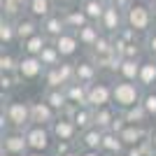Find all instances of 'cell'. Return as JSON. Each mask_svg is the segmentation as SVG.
I'll use <instances>...</instances> for the list:
<instances>
[{
	"mask_svg": "<svg viewBox=\"0 0 156 156\" xmlns=\"http://www.w3.org/2000/svg\"><path fill=\"white\" fill-rule=\"evenodd\" d=\"M21 84L19 72H0V93H12Z\"/></svg>",
	"mask_w": 156,
	"mask_h": 156,
	"instance_id": "e575fe53",
	"label": "cell"
},
{
	"mask_svg": "<svg viewBox=\"0 0 156 156\" xmlns=\"http://www.w3.org/2000/svg\"><path fill=\"white\" fill-rule=\"evenodd\" d=\"M124 16H126V26L135 28V30L142 33V35H147V33L156 26V19H154V14H151L149 2H133L124 12Z\"/></svg>",
	"mask_w": 156,
	"mask_h": 156,
	"instance_id": "7a4b0ae2",
	"label": "cell"
},
{
	"mask_svg": "<svg viewBox=\"0 0 156 156\" xmlns=\"http://www.w3.org/2000/svg\"><path fill=\"white\" fill-rule=\"evenodd\" d=\"M49 42H51V40H49L44 33L40 30L37 35H33V37L19 42V44H21V54H28V56H40V54H42V49H44Z\"/></svg>",
	"mask_w": 156,
	"mask_h": 156,
	"instance_id": "cb8c5ba5",
	"label": "cell"
},
{
	"mask_svg": "<svg viewBox=\"0 0 156 156\" xmlns=\"http://www.w3.org/2000/svg\"><path fill=\"white\" fill-rule=\"evenodd\" d=\"M44 86H56V89H65V86L75 82V63L65 58L63 63L54 65V68H47L44 77H42Z\"/></svg>",
	"mask_w": 156,
	"mask_h": 156,
	"instance_id": "5b68a950",
	"label": "cell"
},
{
	"mask_svg": "<svg viewBox=\"0 0 156 156\" xmlns=\"http://www.w3.org/2000/svg\"><path fill=\"white\" fill-rule=\"evenodd\" d=\"M44 63L40 61V56H28V54H21L19 58V77L23 82H37V79L44 77Z\"/></svg>",
	"mask_w": 156,
	"mask_h": 156,
	"instance_id": "ba28073f",
	"label": "cell"
},
{
	"mask_svg": "<svg viewBox=\"0 0 156 156\" xmlns=\"http://www.w3.org/2000/svg\"><path fill=\"white\" fill-rule=\"evenodd\" d=\"M79 144L77 140H54V147H51V156H68L72 151H77Z\"/></svg>",
	"mask_w": 156,
	"mask_h": 156,
	"instance_id": "d590c367",
	"label": "cell"
},
{
	"mask_svg": "<svg viewBox=\"0 0 156 156\" xmlns=\"http://www.w3.org/2000/svg\"><path fill=\"white\" fill-rule=\"evenodd\" d=\"M79 5H82V9L86 12V16H89L93 23H100L105 9H107V5H110V0H82Z\"/></svg>",
	"mask_w": 156,
	"mask_h": 156,
	"instance_id": "f546056e",
	"label": "cell"
},
{
	"mask_svg": "<svg viewBox=\"0 0 156 156\" xmlns=\"http://www.w3.org/2000/svg\"><path fill=\"white\" fill-rule=\"evenodd\" d=\"M82 156H105L100 149H82Z\"/></svg>",
	"mask_w": 156,
	"mask_h": 156,
	"instance_id": "ee69618b",
	"label": "cell"
},
{
	"mask_svg": "<svg viewBox=\"0 0 156 156\" xmlns=\"http://www.w3.org/2000/svg\"><path fill=\"white\" fill-rule=\"evenodd\" d=\"M100 151H103L105 156H119V154H124V151H126V144H124V140H121L119 133H114V130H105Z\"/></svg>",
	"mask_w": 156,
	"mask_h": 156,
	"instance_id": "603a6c76",
	"label": "cell"
},
{
	"mask_svg": "<svg viewBox=\"0 0 156 156\" xmlns=\"http://www.w3.org/2000/svg\"><path fill=\"white\" fill-rule=\"evenodd\" d=\"M140 65H142V58H121V65H119V72H117L114 79L137 82V77H140Z\"/></svg>",
	"mask_w": 156,
	"mask_h": 156,
	"instance_id": "d4e9b609",
	"label": "cell"
},
{
	"mask_svg": "<svg viewBox=\"0 0 156 156\" xmlns=\"http://www.w3.org/2000/svg\"><path fill=\"white\" fill-rule=\"evenodd\" d=\"M98 77H103V75H100L98 65L93 63L91 58H84V61H77V63H75V79H77V82L89 86V84H93Z\"/></svg>",
	"mask_w": 156,
	"mask_h": 156,
	"instance_id": "5bb4252c",
	"label": "cell"
},
{
	"mask_svg": "<svg viewBox=\"0 0 156 156\" xmlns=\"http://www.w3.org/2000/svg\"><path fill=\"white\" fill-rule=\"evenodd\" d=\"M40 30L44 33L49 40H56V37H61L65 30H70V28L65 23V14L61 12V9H56V12H51L49 16H44V19L40 21Z\"/></svg>",
	"mask_w": 156,
	"mask_h": 156,
	"instance_id": "30bf717a",
	"label": "cell"
},
{
	"mask_svg": "<svg viewBox=\"0 0 156 156\" xmlns=\"http://www.w3.org/2000/svg\"><path fill=\"white\" fill-rule=\"evenodd\" d=\"M0 112H5L7 121H9V128L16 130H26L33 124L30 119V103H21V100H9V103H2Z\"/></svg>",
	"mask_w": 156,
	"mask_h": 156,
	"instance_id": "3957f363",
	"label": "cell"
},
{
	"mask_svg": "<svg viewBox=\"0 0 156 156\" xmlns=\"http://www.w3.org/2000/svg\"><path fill=\"white\" fill-rule=\"evenodd\" d=\"M42 98H44V100L51 105V107L58 112V114H63L65 107L70 105L65 89H56V86H44V91H42Z\"/></svg>",
	"mask_w": 156,
	"mask_h": 156,
	"instance_id": "ffe728a7",
	"label": "cell"
},
{
	"mask_svg": "<svg viewBox=\"0 0 156 156\" xmlns=\"http://www.w3.org/2000/svg\"><path fill=\"white\" fill-rule=\"evenodd\" d=\"M21 2H23V5H26V2H28V0H21Z\"/></svg>",
	"mask_w": 156,
	"mask_h": 156,
	"instance_id": "816d5d0a",
	"label": "cell"
},
{
	"mask_svg": "<svg viewBox=\"0 0 156 156\" xmlns=\"http://www.w3.org/2000/svg\"><path fill=\"white\" fill-rule=\"evenodd\" d=\"M128 126V121H126V117H124V112H119V117L112 121V128L110 130H114V133H121V130Z\"/></svg>",
	"mask_w": 156,
	"mask_h": 156,
	"instance_id": "ab89813d",
	"label": "cell"
},
{
	"mask_svg": "<svg viewBox=\"0 0 156 156\" xmlns=\"http://www.w3.org/2000/svg\"><path fill=\"white\" fill-rule=\"evenodd\" d=\"M154 124H156V121H154Z\"/></svg>",
	"mask_w": 156,
	"mask_h": 156,
	"instance_id": "11a10c76",
	"label": "cell"
},
{
	"mask_svg": "<svg viewBox=\"0 0 156 156\" xmlns=\"http://www.w3.org/2000/svg\"><path fill=\"white\" fill-rule=\"evenodd\" d=\"M26 140L33 151H51V147H54V135H51L49 126L30 124L26 128Z\"/></svg>",
	"mask_w": 156,
	"mask_h": 156,
	"instance_id": "8992f818",
	"label": "cell"
},
{
	"mask_svg": "<svg viewBox=\"0 0 156 156\" xmlns=\"http://www.w3.org/2000/svg\"><path fill=\"white\" fill-rule=\"evenodd\" d=\"M40 61L44 63V68H54V65H58V63H63V56H61V51H58V47L54 44V42H49V44L42 49V54H40Z\"/></svg>",
	"mask_w": 156,
	"mask_h": 156,
	"instance_id": "836d02e7",
	"label": "cell"
},
{
	"mask_svg": "<svg viewBox=\"0 0 156 156\" xmlns=\"http://www.w3.org/2000/svg\"><path fill=\"white\" fill-rule=\"evenodd\" d=\"M68 156H82V149H77V151H72V154H68Z\"/></svg>",
	"mask_w": 156,
	"mask_h": 156,
	"instance_id": "c3c4849f",
	"label": "cell"
},
{
	"mask_svg": "<svg viewBox=\"0 0 156 156\" xmlns=\"http://www.w3.org/2000/svg\"><path fill=\"white\" fill-rule=\"evenodd\" d=\"M124 26H126L124 9H119L114 2H110L107 9H105V14H103V19H100V28H103V33H107V35H117Z\"/></svg>",
	"mask_w": 156,
	"mask_h": 156,
	"instance_id": "9c48e42d",
	"label": "cell"
},
{
	"mask_svg": "<svg viewBox=\"0 0 156 156\" xmlns=\"http://www.w3.org/2000/svg\"><path fill=\"white\" fill-rule=\"evenodd\" d=\"M70 119L75 121V126L82 130H86L89 126H93V107L91 105H75V110H72Z\"/></svg>",
	"mask_w": 156,
	"mask_h": 156,
	"instance_id": "484cf974",
	"label": "cell"
},
{
	"mask_svg": "<svg viewBox=\"0 0 156 156\" xmlns=\"http://www.w3.org/2000/svg\"><path fill=\"white\" fill-rule=\"evenodd\" d=\"M0 156H16V154H0Z\"/></svg>",
	"mask_w": 156,
	"mask_h": 156,
	"instance_id": "681fc988",
	"label": "cell"
},
{
	"mask_svg": "<svg viewBox=\"0 0 156 156\" xmlns=\"http://www.w3.org/2000/svg\"><path fill=\"white\" fill-rule=\"evenodd\" d=\"M65 93H68V100L72 105H89V86L77 82V79L65 86Z\"/></svg>",
	"mask_w": 156,
	"mask_h": 156,
	"instance_id": "f1b7e54d",
	"label": "cell"
},
{
	"mask_svg": "<svg viewBox=\"0 0 156 156\" xmlns=\"http://www.w3.org/2000/svg\"><path fill=\"white\" fill-rule=\"evenodd\" d=\"M112 84H114V79L107 77H98L93 84H89V105L91 107L112 105Z\"/></svg>",
	"mask_w": 156,
	"mask_h": 156,
	"instance_id": "52a82bcc",
	"label": "cell"
},
{
	"mask_svg": "<svg viewBox=\"0 0 156 156\" xmlns=\"http://www.w3.org/2000/svg\"><path fill=\"white\" fill-rule=\"evenodd\" d=\"M103 135H105L103 128H98V126H89V128L82 130L79 137H77L79 149H100V144H103Z\"/></svg>",
	"mask_w": 156,
	"mask_h": 156,
	"instance_id": "9a60e30c",
	"label": "cell"
},
{
	"mask_svg": "<svg viewBox=\"0 0 156 156\" xmlns=\"http://www.w3.org/2000/svg\"><path fill=\"white\" fill-rule=\"evenodd\" d=\"M144 89L137 82H126V79H114L112 84V105L117 110H130L137 103H142Z\"/></svg>",
	"mask_w": 156,
	"mask_h": 156,
	"instance_id": "6da1fadb",
	"label": "cell"
},
{
	"mask_svg": "<svg viewBox=\"0 0 156 156\" xmlns=\"http://www.w3.org/2000/svg\"><path fill=\"white\" fill-rule=\"evenodd\" d=\"M144 2H149V5H151V2H156V0H144Z\"/></svg>",
	"mask_w": 156,
	"mask_h": 156,
	"instance_id": "f907efd6",
	"label": "cell"
},
{
	"mask_svg": "<svg viewBox=\"0 0 156 156\" xmlns=\"http://www.w3.org/2000/svg\"><path fill=\"white\" fill-rule=\"evenodd\" d=\"M149 7H151V14H154V19H156V2H151Z\"/></svg>",
	"mask_w": 156,
	"mask_h": 156,
	"instance_id": "7dc6e473",
	"label": "cell"
},
{
	"mask_svg": "<svg viewBox=\"0 0 156 156\" xmlns=\"http://www.w3.org/2000/svg\"><path fill=\"white\" fill-rule=\"evenodd\" d=\"M77 2H82V0H77Z\"/></svg>",
	"mask_w": 156,
	"mask_h": 156,
	"instance_id": "f5cc1de1",
	"label": "cell"
},
{
	"mask_svg": "<svg viewBox=\"0 0 156 156\" xmlns=\"http://www.w3.org/2000/svg\"><path fill=\"white\" fill-rule=\"evenodd\" d=\"M124 117L128 124H135V126H147L151 121V117L147 114V110L142 107V103H137L135 107H130V110H124Z\"/></svg>",
	"mask_w": 156,
	"mask_h": 156,
	"instance_id": "d6a6232c",
	"label": "cell"
},
{
	"mask_svg": "<svg viewBox=\"0 0 156 156\" xmlns=\"http://www.w3.org/2000/svg\"><path fill=\"white\" fill-rule=\"evenodd\" d=\"M121 140H124L126 147H135V144H142L147 137H149V126H135V124H128L121 133Z\"/></svg>",
	"mask_w": 156,
	"mask_h": 156,
	"instance_id": "d6986e66",
	"label": "cell"
},
{
	"mask_svg": "<svg viewBox=\"0 0 156 156\" xmlns=\"http://www.w3.org/2000/svg\"><path fill=\"white\" fill-rule=\"evenodd\" d=\"M137 84L142 86L144 91H151V89H156V58H149V56H147V58H142Z\"/></svg>",
	"mask_w": 156,
	"mask_h": 156,
	"instance_id": "ac0fdd59",
	"label": "cell"
},
{
	"mask_svg": "<svg viewBox=\"0 0 156 156\" xmlns=\"http://www.w3.org/2000/svg\"><path fill=\"white\" fill-rule=\"evenodd\" d=\"M30 151L26 140V130H16L9 128L5 133H0V154H16V156H26Z\"/></svg>",
	"mask_w": 156,
	"mask_h": 156,
	"instance_id": "277c9868",
	"label": "cell"
},
{
	"mask_svg": "<svg viewBox=\"0 0 156 156\" xmlns=\"http://www.w3.org/2000/svg\"><path fill=\"white\" fill-rule=\"evenodd\" d=\"M89 58L91 61H98V58H105V56H110V54H117L114 51V35H107V33H103L100 37H98V42L89 49Z\"/></svg>",
	"mask_w": 156,
	"mask_h": 156,
	"instance_id": "7402d4cb",
	"label": "cell"
},
{
	"mask_svg": "<svg viewBox=\"0 0 156 156\" xmlns=\"http://www.w3.org/2000/svg\"><path fill=\"white\" fill-rule=\"evenodd\" d=\"M26 156H51V154H49V151H33V149H30Z\"/></svg>",
	"mask_w": 156,
	"mask_h": 156,
	"instance_id": "bcb514c9",
	"label": "cell"
},
{
	"mask_svg": "<svg viewBox=\"0 0 156 156\" xmlns=\"http://www.w3.org/2000/svg\"><path fill=\"white\" fill-rule=\"evenodd\" d=\"M51 42L58 47V51H61L63 58H72V56L79 51V47H82V42H79V37H77V33H75V30H65L61 37L51 40Z\"/></svg>",
	"mask_w": 156,
	"mask_h": 156,
	"instance_id": "4fadbf2b",
	"label": "cell"
},
{
	"mask_svg": "<svg viewBox=\"0 0 156 156\" xmlns=\"http://www.w3.org/2000/svg\"><path fill=\"white\" fill-rule=\"evenodd\" d=\"M16 70H19V58L2 49V54H0V72H16Z\"/></svg>",
	"mask_w": 156,
	"mask_h": 156,
	"instance_id": "8d00e7d4",
	"label": "cell"
},
{
	"mask_svg": "<svg viewBox=\"0 0 156 156\" xmlns=\"http://www.w3.org/2000/svg\"><path fill=\"white\" fill-rule=\"evenodd\" d=\"M14 23H16V37H19V42H23V40H28V37H33V35L40 33V19L30 16L28 12L23 16H19Z\"/></svg>",
	"mask_w": 156,
	"mask_h": 156,
	"instance_id": "2e32d148",
	"label": "cell"
},
{
	"mask_svg": "<svg viewBox=\"0 0 156 156\" xmlns=\"http://www.w3.org/2000/svg\"><path fill=\"white\" fill-rule=\"evenodd\" d=\"M103 35V28H100V23H89V26H84V28H79L77 30V37H79V42H82V49H91L93 44L98 42V37Z\"/></svg>",
	"mask_w": 156,
	"mask_h": 156,
	"instance_id": "4316f807",
	"label": "cell"
},
{
	"mask_svg": "<svg viewBox=\"0 0 156 156\" xmlns=\"http://www.w3.org/2000/svg\"><path fill=\"white\" fill-rule=\"evenodd\" d=\"M75 2H77V0H54V7L63 12V9H68V7H72V5H75Z\"/></svg>",
	"mask_w": 156,
	"mask_h": 156,
	"instance_id": "b9f144b4",
	"label": "cell"
},
{
	"mask_svg": "<svg viewBox=\"0 0 156 156\" xmlns=\"http://www.w3.org/2000/svg\"><path fill=\"white\" fill-rule=\"evenodd\" d=\"M119 112L114 105H103V107H93V126L103 130H110L112 128V121L119 117Z\"/></svg>",
	"mask_w": 156,
	"mask_h": 156,
	"instance_id": "e0dca14e",
	"label": "cell"
},
{
	"mask_svg": "<svg viewBox=\"0 0 156 156\" xmlns=\"http://www.w3.org/2000/svg\"><path fill=\"white\" fill-rule=\"evenodd\" d=\"M49 128H51L54 140H77L79 137V128L75 126V121H72L70 117H65V114H58L56 121H54Z\"/></svg>",
	"mask_w": 156,
	"mask_h": 156,
	"instance_id": "7c38bea8",
	"label": "cell"
},
{
	"mask_svg": "<svg viewBox=\"0 0 156 156\" xmlns=\"http://www.w3.org/2000/svg\"><path fill=\"white\" fill-rule=\"evenodd\" d=\"M124 156H147V154H144V149L140 147V144H135V147H126Z\"/></svg>",
	"mask_w": 156,
	"mask_h": 156,
	"instance_id": "60d3db41",
	"label": "cell"
},
{
	"mask_svg": "<svg viewBox=\"0 0 156 156\" xmlns=\"http://www.w3.org/2000/svg\"><path fill=\"white\" fill-rule=\"evenodd\" d=\"M144 51L149 58H156V26L144 35Z\"/></svg>",
	"mask_w": 156,
	"mask_h": 156,
	"instance_id": "f35d334b",
	"label": "cell"
},
{
	"mask_svg": "<svg viewBox=\"0 0 156 156\" xmlns=\"http://www.w3.org/2000/svg\"><path fill=\"white\" fill-rule=\"evenodd\" d=\"M149 140H151V144H154V149H156V126L149 128Z\"/></svg>",
	"mask_w": 156,
	"mask_h": 156,
	"instance_id": "f6af8a7d",
	"label": "cell"
},
{
	"mask_svg": "<svg viewBox=\"0 0 156 156\" xmlns=\"http://www.w3.org/2000/svg\"><path fill=\"white\" fill-rule=\"evenodd\" d=\"M63 14H65V23H68V28L70 30H75L77 33L79 28H84V26H89L91 23V19L86 16V12L82 9V5H72V7H68V9H63Z\"/></svg>",
	"mask_w": 156,
	"mask_h": 156,
	"instance_id": "44dd1931",
	"label": "cell"
},
{
	"mask_svg": "<svg viewBox=\"0 0 156 156\" xmlns=\"http://www.w3.org/2000/svg\"><path fill=\"white\" fill-rule=\"evenodd\" d=\"M142 107L147 110V114L156 121V89L144 91V96H142Z\"/></svg>",
	"mask_w": 156,
	"mask_h": 156,
	"instance_id": "74e56055",
	"label": "cell"
},
{
	"mask_svg": "<svg viewBox=\"0 0 156 156\" xmlns=\"http://www.w3.org/2000/svg\"><path fill=\"white\" fill-rule=\"evenodd\" d=\"M14 42H19V37H16V23H14V19L0 16V47H2V49H7V47H12Z\"/></svg>",
	"mask_w": 156,
	"mask_h": 156,
	"instance_id": "83f0119b",
	"label": "cell"
},
{
	"mask_svg": "<svg viewBox=\"0 0 156 156\" xmlns=\"http://www.w3.org/2000/svg\"><path fill=\"white\" fill-rule=\"evenodd\" d=\"M119 156H124V154H119Z\"/></svg>",
	"mask_w": 156,
	"mask_h": 156,
	"instance_id": "db71d44e",
	"label": "cell"
},
{
	"mask_svg": "<svg viewBox=\"0 0 156 156\" xmlns=\"http://www.w3.org/2000/svg\"><path fill=\"white\" fill-rule=\"evenodd\" d=\"M110 2H114V5H117L119 9H124V12H126V9H128V7L133 5V2H135V0H110Z\"/></svg>",
	"mask_w": 156,
	"mask_h": 156,
	"instance_id": "7bdbcfd3",
	"label": "cell"
},
{
	"mask_svg": "<svg viewBox=\"0 0 156 156\" xmlns=\"http://www.w3.org/2000/svg\"><path fill=\"white\" fill-rule=\"evenodd\" d=\"M26 12L35 19H44L49 16L51 12H56V7H54V0H28L26 2Z\"/></svg>",
	"mask_w": 156,
	"mask_h": 156,
	"instance_id": "4dcf8cb0",
	"label": "cell"
},
{
	"mask_svg": "<svg viewBox=\"0 0 156 156\" xmlns=\"http://www.w3.org/2000/svg\"><path fill=\"white\" fill-rule=\"evenodd\" d=\"M154 156H156V154H154Z\"/></svg>",
	"mask_w": 156,
	"mask_h": 156,
	"instance_id": "9f6ffc18",
	"label": "cell"
},
{
	"mask_svg": "<svg viewBox=\"0 0 156 156\" xmlns=\"http://www.w3.org/2000/svg\"><path fill=\"white\" fill-rule=\"evenodd\" d=\"M26 14V5L21 0H0V16H7V19H19Z\"/></svg>",
	"mask_w": 156,
	"mask_h": 156,
	"instance_id": "1f68e13d",
	"label": "cell"
},
{
	"mask_svg": "<svg viewBox=\"0 0 156 156\" xmlns=\"http://www.w3.org/2000/svg\"><path fill=\"white\" fill-rule=\"evenodd\" d=\"M56 117H58V112L54 110V107L47 103L42 96H40L37 100H33V103H30V119H33V124L51 126L54 121H56Z\"/></svg>",
	"mask_w": 156,
	"mask_h": 156,
	"instance_id": "8fae6325",
	"label": "cell"
}]
</instances>
